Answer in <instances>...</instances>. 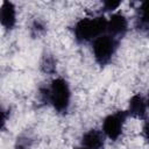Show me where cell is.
<instances>
[{"label": "cell", "mask_w": 149, "mask_h": 149, "mask_svg": "<svg viewBox=\"0 0 149 149\" xmlns=\"http://www.w3.org/2000/svg\"><path fill=\"white\" fill-rule=\"evenodd\" d=\"M147 111H148V105H147V99L142 97L141 94H134L129 99L128 104V115L137 118V119H144L147 116Z\"/></svg>", "instance_id": "cell-7"}, {"label": "cell", "mask_w": 149, "mask_h": 149, "mask_svg": "<svg viewBox=\"0 0 149 149\" xmlns=\"http://www.w3.org/2000/svg\"><path fill=\"white\" fill-rule=\"evenodd\" d=\"M107 31V20L104 16L83 17L73 27L74 40L78 43L94 41Z\"/></svg>", "instance_id": "cell-1"}, {"label": "cell", "mask_w": 149, "mask_h": 149, "mask_svg": "<svg viewBox=\"0 0 149 149\" xmlns=\"http://www.w3.org/2000/svg\"><path fill=\"white\" fill-rule=\"evenodd\" d=\"M120 5H121V1H113V0H106V1L102 2L104 10H107V12H111V10L116 9Z\"/></svg>", "instance_id": "cell-13"}, {"label": "cell", "mask_w": 149, "mask_h": 149, "mask_svg": "<svg viewBox=\"0 0 149 149\" xmlns=\"http://www.w3.org/2000/svg\"><path fill=\"white\" fill-rule=\"evenodd\" d=\"M0 22L6 30H10L14 28L16 23V9L13 2L2 1L0 8Z\"/></svg>", "instance_id": "cell-6"}, {"label": "cell", "mask_w": 149, "mask_h": 149, "mask_svg": "<svg viewBox=\"0 0 149 149\" xmlns=\"http://www.w3.org/2000/svg\"><path fill=\"white\" fill-rule=\"evenodd\" d=\"M41 70L45 73H52L56 70V61L51 55H43L41 59Z\"/></svg>", "instance_id": "cell-10"}, {"label": "cell", "mask_w": 149, "mask_h": 149, "mask_svg": "<svg viewBox=\"0 0 149 149\" xmlns=\"http://www.w3.org/2000/svg\"><path fill=\"white\" fill-rule=\"evenodd\" d=\"M77 149H87V148H84V147H79V148H77Z\"/></svg>", "instance_id": "cell-16"}, {"label": "cell", "mask_w": 149, "mask_h": 149, "mask_svg": "<svg viewBox=\"0 0 149 149\" xmlns=\"http://www.w3.org/2000/svg\"><path fill=\"white\" fill-rule=\"evenodd\" d=\"M120 40L109 34H104L92 42V51L95 62L100 66H106L114 57Z\"/></svg>", "instance_id": "cell-3"}, {"label": "cell", "mask_w": 149, "mask_h": 149, "mask_svg": "<svg viewBox=\"0 0 149 149\" xmlns=\"http://www.w3.org/2000/svg\"><path fill=\"white\" fill-rule=\"evenodd\" d=\"M105 144V134L98 129H90L81 136V147L87 149H102Z\"/></svg>", "instance_id": "cell-8"}, {"label": "cell", "mask_w": 149, "mask_h": 149, "mask_svg": "<svg viewBox=\"0 0 149 149\" xmlns=\"http://www.w3.org/2000/svg\"><path fill=\"white\" fill-rule=\"evenodd\" d=\"M33 140L28 135H21L16 139L15 149H30Z\"/></svg>", "instance_id": "cell-11"}, {"label": "cell", "mask_w": 149, "mask_h": 149, "mask_svg": "<svg viewBox=\"0 0 149 149\" xmlns=\"http://www.w3.org/2000/svg\"><path fill=\"white\" fill-rule=\"evenodd\" d=\"M135 26L139 31L142 33L149 31V0L143 1L137 8Z\"/></svg>", "instance_id": "cell-9"}, {"label": "cell", "mask_w": 149, "mask_h": 149, "mask_svg": "<svg viewBox=\"0 0 149 149\" xmlns=\"http://www.w3.org/2000/svg\"><path fill=\"white\" fill-rule=\"evenodd\" d=\"M30 29H31L33 36H38V35H41L42 33H44L45 26H44V23H43L41 20H35V21L33 22Z\"/></svg>", "instance_id": "cell-12"}, {"label": "cell", "mask_w": 149, "mask_h": 149, "mask_svg": "<svg viewBox=\"0 0 149 149\" xmlns=\"http://www.w3.org/2000/svg\"><path fill=\"white\" fill-rule=\"evenodd\" d=\"M71 90L64 78H55L48 87V102L59 114H66L70 107Z\"/></svg>", "instance_id": "cell-2"}, {"label": "cell", "mask_w": 149, "mask_h": 149, "mask_svg": "<svg viewBox=\"0 0 149 149\" xmlns=\"http://www.w3.org/2000/svg\"><path fill=\"white\" fill-rule=\"evenodd\" d=\"M128 30V21L122 13H114L107 20V34L115 38H122Z\"/></svg>", "instance_id": "cell-5"}, {"label": "cell", "mask_w": 149, "mask_h": 149, "mask_svg": "<svg viewBox=\"0 0 149 149\" xmlns=\"http://www.w3.org/2000/svg\"><path fill=\"white\" fill-rule=\"evenodd\" d=\"M143 136H144V140L149 143V119L144 122V126H143Z\"/></svg>", "instance_id": "cell-14"}, {"label": "cell", "mask_w": 149, "mask_h": 149, "mask_svg": "<svg viewBox=\"0 0 149 149\" xmlns=\"http://www.w3.org/2000/svg\"><path fill=\"white\" fill-rule=\"evenodd\" d=\"M146 99H147V105H148V108H149V93H148V97Z\"/></svg>", "instance_id": "cell-15"}, {"label": "cell", "mask_w": 149, "mask_h": 149, "mask_svg": "<svg viewBox=\"0 0 149 149\" xmlns=\"http://www.w3.org/2000/svg\"><path fill=\"white\" fill-rule=\"evenodd\" d=\"M127 111H116L108 114L102 121V133L112 141H116L123 130V126L128 118Z\"/></svg>", "instance_id": "cell-4"}]
</instances>
